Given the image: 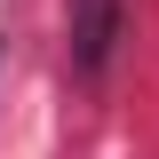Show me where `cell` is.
Here are the masks:
<instances>
[{
	"instance_id": "1",
	"label": "cell",
	"mask_w": 159,
	"mask_h": 159,
	"mask_svg": "<svg viewBox=\"0 0 159 159\" xmlns=\"http://www.w3.org/2000/svg\"><path fill=\"white\" fill-rule=\"evenodd\" d=\"M119 40V0H72V64L80 72H103Z\"/></svg>"
}]
</instances>
